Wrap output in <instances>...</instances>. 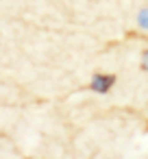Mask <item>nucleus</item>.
<instances>
[{"label": "nucleus", "mask_w": 148, "mask_h": 159, "mask_svg": "<svg viewBox=\"0 0 148 159\" xmlns=\"http://www.w3.org/2000/svg\"><path fill=\"white\" fill-rule=\"evenodd\" d=\"M137 24L141 29H148V9H141L139 16H137Z\"/></svg>", "instance_id": "nucleus-2"}, {"label": "nucleus", "mask_w": 148, "mask_h": 159, "mask_svg": "<svg viewBox=\"0 0 148 159\" xmlns=\"http://www.w3.org/2000/svg\"><path fill=\"white\" fill-rule=\"evenodd\" d=\"M141 70H146V72H148V50H144V52H141Z\"/></svg>", "instance_id": "nucleus-3"}, {"label": "nucleus", "mask_w": 148, "mask_h": 159, "mask_svg": "<svg viewBox=\"0 0 148 159\" xmlns=\"http://www.w3.org/2000/svg\"><path fill=\"white\" fill-rule=\"evenodd\" d=\"M113 83H115V76H113V74H100V72H98V74L92 79V85H89V87H92L94 92H98V94H107V92L113 87Z\"/></svg>", "instance_id": "nucleus-1"}]
</instances>
